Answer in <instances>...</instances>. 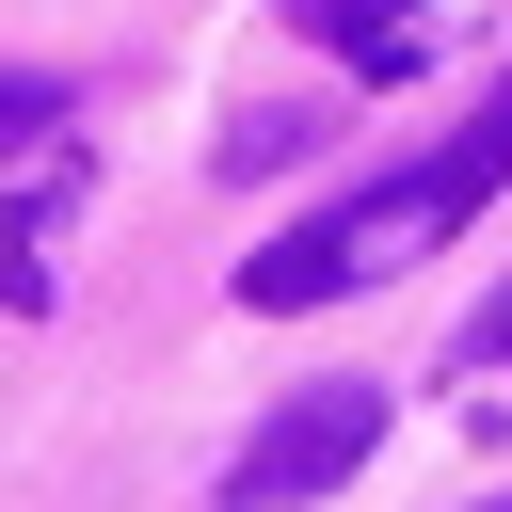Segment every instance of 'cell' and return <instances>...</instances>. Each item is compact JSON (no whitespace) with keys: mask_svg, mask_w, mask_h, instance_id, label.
I'll list each match as a JSON object with an SVG mask.
<instances>
[{"mask_svg":"<svg viewBox=\"0 0 512 512\" xmlns=\"http://www.w3.org/2000/svg\"><path fill=\"white\" fill-rule=\"evenodd\" d=\"M496 176H512V80H496V112H480V128L448 144V160H416L400 192H352V208H320V224H288L272 256H240V304H272V320H288V304H336V288H368V272L400 256V240H432V224H464V208H480Z\"/></svg>","mask_w":512,"mask_h":512,"instance_id":"cell-1","label":"cell"},{"mask_svg":"<svg viewBox=\"0 0 512 512\" xmlns=\"http://www.w3.org/2000/svg\"><path fill=\"white\" fill-rule=\"evenodd\" d=\"M368 448H384V384H304V400L224 464V512H304V496H336Z\"/></svg>","mask_w":512,"mask_h":512,"instance_id":"cell-2","label":"cell"},{"mask_svg":"<svg viewBox=\"0 0 512 512\" xmlns=\"http://www.w3.org/2000/svg\"><path fill=\"white\" fill-rule=\"evenodd\" d=\"M320 32H336L368 80H416V32H400V16H352V0H320Z\"/></svg>","mask_w":512,"mask_h":512,"instance_id":"cell-3","label":"cell"},{"mask_svg":"<svg viewBox=\"0 0 512 512\" xmlns=\"http://www.w3.org/2000/svg\"><path fill=\"white\" fill-rule=\"evenodd\" d=\"M48 112H64V96H48V80H0V144H32V128H48Z\"/></svg>","mask_w":512,"mask_h":512,"instance_id":"cell-4","label":"cell"},{"mask_svg":"<svg viewBox=\"0 0 512 512\" xmlns=\"http://www.w3.org/2000/svg\"><path fill=\"white\" fill-rule=\"evenodd\" d=\"M496 512H512V496H496Z\"/></svg>","mask_w":512,"mask_h":512,"instance_id":"cell-5","label":"cell"}]
</instances>
